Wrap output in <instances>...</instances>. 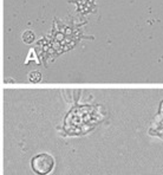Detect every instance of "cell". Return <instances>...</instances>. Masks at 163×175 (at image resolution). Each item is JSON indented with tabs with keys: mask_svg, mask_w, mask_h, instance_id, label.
<instances>
[{
	"mask_svg": "<svg viewBox=\"0 0 163 175\" xmlns=\"http://www.w3.org/2000/svg\"><path fill=\"white\" fill-rule=\"evenodd\" d=\"M31 168L37 175H47L55 168V160L47 153L37 154L32 157Z\"/></svg>",
	"mask_w": 163,
	"mask_h": 175,
	"instance_id": "6da1fadb",
	"label": "cell"
},
{
	"mask_svg": "<svg viewBox=\"0 0 163 175\" xmlns=\"http://www.w3.org/2000/svg\"><path fill=\"white\" fill-rule=\"evenodd\" d=\"M34 39H36V36H34V33L30 30H27L23 33V40L25 42L26 44H31L34 42Z\"/></svg>",
	"mask_w": 163,
	"mask_h": 175,
	"instance_id": "7a4b0ae2",
	"label": "cell"
},
{
	"mask_svg": "<svg viewBox=\"0 0 163 175\" xmlns=\"http://www.w3.org/2000/svg\"><path fill=\"white\" fill-rule=\"evenodd\" d=\"M29 78H30V81L33 82V83H38V82L42 81V74H40L39 71H33V72H31V74L29 75Z\"/></svg>",
	"mask_w": 163,
	"mask_h": 175,
	"instance_id": "3957f363",
	"label": "cell"
}]
</instances>
